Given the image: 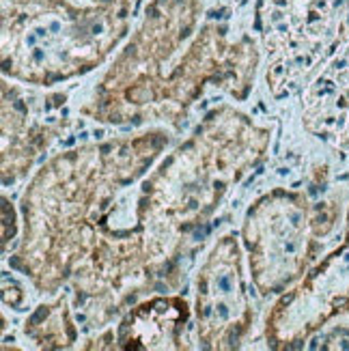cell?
Wrapping results in <instances>:
<instances>
[{
    "instance_id": "7",
    "label": "cell",
    "mask_w": 349,
    "mask_h": 351,
    "mask_svg": "<svg viewBox=\"0 0 349 351\" xmlns=\"http://www.w3.org/2000/svg\"><path fill=\"white\" fill-rule=\"evenodd\" d=\"M349 313V209L339 246L315 263L274 304L265 339L274 349H293L328 322Z\"/></svg>"
},
{
    "instance_id": "12",
    "label": "cell",
    "mask_w": 349,
    "mask_h": 351,
    "mask_svg": "<svg viewBox=\"0 0 349 351\" xmlns=\"http://www.w3.org/2000/svg\"><path fill=\"white\" fill-rule=\"evenodd\" d=\"M88 3H108V0H88Z\"/></svg>"
},
{
    "instance_id": "6",
    "label": "cell",
    "mask_w": 349,
    "mask_h": 351,
    "mask_svg": "<svg viewBox=\"0 0 349 351\" xmlns=\"http://www.w3.org/2000/svg\"><path fill=\"white\" fill-rule=\"evenodd\" d=\"M339 218V201L311 203L300 190L274 188L254 201L244 218L241 239L259 293H285L304 276L322 239L337 231Z\"/></svg>"
},
{
    "instance_id": "10",
    "label": "cell",
    "mask_w": 349,
    "mask_h": 351,
    "mask_svg": "<svg viewBox=\"0 0 349 351\" xmlns=\"http://www.w3.org/2000/svg\"><path fill=\"white\" fill-rule=\"evenodd\" d=\"M50 125L30 117L18 86L3 82V181L13 183L26 175L33 160L48 147Z\"/></svg>"
},
{
    "instance_id": "11",
    "label": "cell",
    "mask_w": 349,
    "mask_h": 351,
    "mask_svg": "<svg viewBox=\"0 0 349 351\" xmlns=\"http://www.w3.org/2000/svg\"><path fill=\"white\" fill-rule=\"evenodd\" d=\"M24 330H26V337H30L39 347H45V349L69 347L75 341V337H78L65 298L56 300L54 304H43V306H39L30 315Z\"/></svg>"
},
{
    "instance_id": "4",
    "label": "cell",
    "mask_w": 349,
    "mask_h": 351,
    "mask_svg": "<svg viewBox=\"0 0 349 351\" xmlns=\"http://www.w3.org/2000/svg\"><path fill=\"white\" fill-rule=\"evenodd\" d=\"M274 97L302 90L306 130L349 154V0H256Z\"/></svg>"
},
{
    "instance_id": "8",
    "label": "cell",
    "mask_w": 349,
    "mask_h": 351,
    "mask_svg": "<svg viewBox=\"0 0 349 351\" xmlns=\"http://www.w3.org/2000/svg\"><path fill=\"white\" fill-rule=\"evenodd\" d=\"M194 311L203 349H235L248 334L252 308L235 235H222L196 274Z\"/></svg>"
},
{
    "instance_id": "3",
    "label": "cell",
    "mask_w": 349,
    "mask_h": 351,
    "mask_svg": "<svg viewBox=\"0 0 349 351\" xmlns=\"http://www.w3.org/2000/svg\"><path fill=\"white\" fill-rule=\"evenodd\" d=\"M269 145V130L229 106L205 117L190 141L162 162L136 198V226L154 267L199 228Z\"/></svg>"
},
{
    "instance_id": "2",
    "label": "cell",
    "mask_w": 349,
    "mask_h": 351,
    "mask_svg": "<svg viewBox=\"0 0 349 351\" xmlns=\"http://www.w3.org/2000/svg\"><path fill=\"white\" fill-rule=\"evenodd\" d=\"M166 145L169 134L154 130L73 149L45 164L24 194V241L11 265L39 291H56L106 233L115 194L139 179Z\"/></svg>"
},
{
    "instance_id": "1",
    "label": "cell",
    "mask_w": 349,
    "mask_h": 351,
    "mask_svg": "<svg viewBox=\"0 0 349 351\" xmlns=\"http://www.w3.org/2000/svg\"><path fill=\"white\" fill-rule=\"evenodd\" d=\"M203 9V0H151L97 88L99 121H177L207 84L248 95L261 58L254 39H231L218 18L201 24Z\"/></svg>"
},
{
    "instance_id": "9",
    "label": "cell",
    "mask_w": 349,
    "mask_h": 351,
    "mask_svg": "<svg viewBox=\"0 0 349 351\" xmlns=\"http://www.w3.org/2000/svg\"><path fill=\"white\" fill-rule=\"evenodd\" d=\"M190 306L181 295H156L134 306L117 328L119 349H181Z\"/></svg>"
},
{
    "instance_id": "13",
    "label": "cell",
    "mask_w": 349,
    "mask_h": 351,
    "mask_svg": "<svg viewBox=\"0 0 349 351\" xmlns=\"http://www.w3.org/2000/svg\"><path fill=\"white\" fill-rule=\"evenodd\" d=\"M235 3H241V0H235Z\"/></svg>"
},
{
    "instance_id": "5",
    "label": "cell",
    "mask_w": 349,
    "mask_h": 351,
    "mask_svg": "<svg viewBox=\"0 0 349 351\" xmlns=\"http://www.w3.org/2000/svg\"><path fill=\"white\" fill-rule=\"evenodd\" d=\"M132 0H3V73L50 86L99 67L125 39Z\"/></svg>"
}]
</instances>
